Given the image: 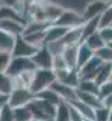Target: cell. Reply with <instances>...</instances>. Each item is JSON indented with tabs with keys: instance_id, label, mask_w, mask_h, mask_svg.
Instances as JSON below:
<instances>
[{
	"instance_id": "obj_1",
	"label": "cell",
	"mask_w": 112,
	"mask_h": 121,
	"mask_svg": "<svg viewBox=\"0 0 112 121\" xmlns=\"http://www.w3.org/2000/svg\"><path fill=\"white\" fill-rule=\"evenodd\" d=\"M55 80L56 76L52 69H34L31 85H29V91L35 96L39 91L49 89Z\"/></svg>"
},
{
	"instance_id": "obj_2",
	"label": "cell",
	"mask_w": 112,
	"mask_h": 121,
	"mask_svg": "<svg viewBox=\"0 0 112 121\" xmlns=\"http://www.w3.org/2000/svg\"><path fill=\"white\" fill-rule=\"evenodd\" d=\"M53 26L57 27H63L66 30L70 28H76V27H81L84 24V18L81 17V13H77L76 10H70V9H64L62 11V14L59 16V18L55 23H52Z\"/></svg>"
},
{
	"instance_id": "obj_3",
	"label": "cell",
	"mask_w": 112,
	"mask_h": 121,
	"mask_svg": "<svg viewBox=\"0 0 112 121\" xmlns=\"http://www.w3.org/2000/svg\"><path fill=\"white\" fill-rule=\"evenodd\" d=\"M34 99V94L29 91V89H23V87H14L13 90L8 93V100L7 104L11 108L16 107H23L27 106L28 103Z\"/></svg>"
},
{
	"instance_id": "obj_4",
	"label": "cell",
	"mask_w": 112,
	"mask_h": 121,
	"mask_svg": "<svg viewBox=\"0 0 112 121\" xmlns=\"http://www.w3.org/2000/svg\"><path fill=\"white\" fill-rule=\"evenodd\" d=\"M34 69H35V66L29 58H11L7 69H6V73L10 78H14V76H18L24 72H29Z\"/></svg>"
},
{
	"instance_id": "obj_5",
	"label": "cell",
	"mask_w": 112,
	"mask_h": 121,
	"mask_svg": "<svg viewBox=\"0 0 112 121\" xmlns=\"http://www.w3.org/2000/svg\"><path fill=\"white\" fill-rule=\"evenodd\" d=\"M52 58L53 55L49 52V49L45 45H42L35 51V54L29 59L34 63L35 69H52Z\"/></svg>"
},
{
	"instance_id": "obj_6",
	"label": "cell",
	"mask_w": 112,
	"mask_h": 121,
	"mask_svg": "<svg viewBox=\"0 0 112 121\" xmlns=\"http://www.w3.org/2000/svg\"><path fill=\"white\" fill-rule=\"evenodd\" d=\"M109 7H112V6H111V1H108V0H94L90 4L85 6L84 11L81 13V17L84 18V21L95 18V17H100Z\"/></svg>"
},
{
	"instance_id": "obj_7",
	"label": "cell",
	"mask_w": 112,
	"mask_h": 121,
	"mask_svg": "<svg viewBox=\"0 0 112 121\" xmlns=\"http://www.w3.org/2000/svg\"><path fill=\"white\" fill-rule=\"evenodd\" d=\"M36 49L38 48L32 47L21 35H17L16 41H14V47L11 49V56L13 58H31Z\"/></svg>"
},
{
	"instance_id": "obj_8",
	"label": "cell",
	"mask_w": 112,
	"mask_h": 121,
	"mask_svg": "<svg viewBox=\"0 0 112 121\" xmlns=\"http://www.w3.org/2000/svg\"><path fill=\"white\" fill-rule=\"evenodd\" d=\"M55 76H56V80L69 86V87H73L76 89L79 82H80V76H79V72L77 69H62V70H57L55 72Z\"/></svg>"
},
{
	"instance_id": "obj_9",
	"label": "cell",
	"mask_w": 112,
	"mask_h": 121,
	"mask_svg": "<svg viewBox=\"0 0 112 121\" xmlns=\"http://www.w3.org/2000/svg\"><path fill=\"white\" fill-rule=\"evenodd\" d=\"M101 65H102L101 60L98 59L97 56H92L87 63H84L81 68L77 69L80 79H92L94 80V76H95V73H97V70H98V68Z\"/></svg>"
},
{
	"instance_id": "obj_10",
	"label": "cell",
	"mask_w": 112,
	"mask_h": 121,
	"mask_svg": "<svg viewBox=\"0 0 112 121\" xmlns=\"http://www.w3.org/2000/svg\"><path fill=\"white\" fill-rule=\"evenodd\" d=\"M49 89H52L64 103H70V101H73L76 99V93H74V89L73 87H69V86L57 82V80H55L52 83V86Z\"/></svg>"
},
{
	"instance_id": "obj_11",
	"label": "cell",
	"mask_w": 112,
	"mask_h": 121,
	"mask_svg": "<svg viewBox=\"0 0 112 121\" xmlns=\"http://www.w3.org/2000/svg\"><path fill=\"white\" fill-rule=\"evenodd\" d=\"M74 93H76V100L84 103L85 106L91 107L92 110L98 108V107H102L101 106V100L97 94H92V93H85V91H80L77 89H74Z\"/></svg>"
},
{
	"instance_id": "obj_12",
	"label": "cell",
	"mask_w": 112,
	"mask_h": 121,
	"mask_svg": "<svg viewBox=\"0 0 112 121\" xmlns=\"http://www.w3.org/2000/svg\"><path fill=\"white\" fill-rule=\"evenodd\" d=\"M77 48L79 44H72V45H66L62 51V58L64 60L66 66L69 69H76V59H77Z\"/></svg>"
},
{
	"instance_id": "obj_13",
	"label": "cell",
	"mask_w": 112,
	"mask_h": 121,
	"mask_svg": "<svg viewBox=\"0 0 112 121\" xmlns=\"http://www.w3.org/2000/svg\"><path fill=\"white\" fill-rule=\"evenodd\" d=\"M24 26L25 24L14 21V20H0V30L10 34V35H13V37L21 35L23 30H24Z\"/></svg>"
},
{
	"instance_id": "obj_14",
	"label": "cell",
	"mask_w": 112,
	"mask_h": 121,
	"mask_svg": "<svg viewBox=\"0 0 112 121\" xmlns=\"http://www.w3.org/2000/svg\"><path fill=\"white\" fill-rule=\"evenodd\" d=\"M66 28L63 27H57L51 24L46 30H45V37H44V45L46 44H51V42H56V41H60L62 37L66 34Z\"/></svg>"
},
{
	"instance_id": "obj_15",
	"label": "cell",
	"mask_w": 112,
	"mask_h": 121,
	"mask_svg": "<svg viewBox=\"0 0 112 121\" xmlns=\"http://www.w3.org/2000/svg\"><path fill=\"white\" fill-rule=\"evenodd\" d=\"M42 9H44V13H45V20L51 24L55 23L59 18V16L62 14V11L64 10L62 6H59L56 3H44Z\"/></svg>"
},
{
	"instance_id": "obj_16",
	"label": "cell",
	"mask_w": 112,
	"mask_h": 121,
	"mask_svg": "<svg viewBox=\"0 0 112 121\" xmlns=\"http://www.w3.org/2000/svg\"><path fill=\"white\" fill-rule=\"evenodd\" d=\"M0 20H14V21L27 24L24 16L18 10L11 9V7H7V6H0Z\"/></svg>"
},
{
	"instance_id": "obj_17",
	"label": "cell",
	"mask_w": 112,
	"mask_h": 121,
	"mask_svg": "<svg viewBox=\"0 0 112 121\" xmlns=\"http://www.w3.org/2000/svg\"><path fill=\"white\" fill-rule=\"evenodd\" d=\"M94 56V51L90 49L84 42L79 44V48H77V59H76V69L81 68L84 63H87L88 60Z\"/></svg>"
},
{
	"instance_id": "obj_18",
	"label": "cell",
	"mask_w": 112,
	"mask_h": 121,
	"mask_svg": "<svg viewBox=\"0 0 112 121\" xmlns=\"http://www.w3.org/2000/svg\"><path fill=\"white\" fill-rule=\"evenodd\" d=\"M80 42H81V27H76V28L67 30L66 34L60 39V44L63 47L72 45V44H80Z\"/></svg>"
},
{
	"instance_id": "obj_19",
	"label": "cell",
	"mask_w": 112,
	"mask_h": 121,
	"mask_svg": "<svg viewBox=\"0 0 112 121\" xmlns=\"http://www.w3.org/2000/svg\"><path fill=\"white\" fill-rule=\"evenodd\" d=\"M111 75H112L111 62H109V63H102V65L98 68V70H97V73H95V76H94V82L100 86L101 83H104V82H107V80H111Z\"/></svg>"
},
{
	"instance_id": "obj_20",
	"label": "cell",
	"mask_w": 112,
	"mask_h": 121,
	"mask_svg": "<svg viewBox=\"0 0 112 121\" xmlns=\"http://www.w3.org/2000/svg\"><path fill=\"white\" fill-rule=\"evenodd\" d=\"M51 26V23L48 21H28L24 26V30L21 35H29V34H35V32H42Z\"/></svg>"
},
{
	"instance_id": "obj_21",
	"label": "cell",
	"mask_w": 112,
	"mask_h": 121,
	"mask_svg": "<svg viewBox=\"0 0 112 121\" xmlns=\"http://www.w3.org/2000/svg\"><path fill=\"white\" fill-rule=\"evenodd\" d=\"M34 97H36V99H39V100H44V101H46V103H51V104H53L56 107H57L60 103H63V100H62L52 89H45V90L36 93Z\"/></svg>"
},
{
	"instance_id": "obj_22",
	"label": "cell",
	"mask_w": 112,
	"mask_h": 121,
	"mask_svg": "<svg viewBox=\"0 0 112 121\" xmlns=\"http://www.w3.org/2000/svg\"><path fill=\"white\" fill-rule=\"evenodd\" d=\"M97 31H98V17L84 21V24L81 26V42Z\"/></svg>"
},
{
	"instance_id": "obj_23",
	"label": "cell",
	"mask_w": 112,
	"mask_h": 121,
	"mask_svg": "<svg viewBox=\"0 0 112 121\" xmlns=\"http://www.w3.org/2000/svg\"><path fill=\"white\" fill-rule=\"evenodd\" d=\"M67 104H70L72 107H74L81 116H83L84 120H92L94 118V110L91 108V107H88V106H85L84 103L81 101H79V100H73V101H70V103H67Z\"/></svg>"
},
{
	"instance_id": "obj_24",
	"label": "cell",
	"mask_w": 112,
	"mask_h": 121,
	"mask_svg": "<svg viewBox=\"0 0 112 121\" xmlns=\"http://www.w3.org/2000/svg\"><path fill=\"white\" fill-rule=\"evenodd\" d=\"M76 89L80 91H85V93L97 94L98 93V85L92 79H80V82H79V85H77Z\"/></svg>"
},
{
	"instance_id": "obj_25",
	"label": "cell",
	"mask_w": 112,
	"mask_h": 121,
	"mask_svg": "<svg viewBox=\"0 0 112 121\" xmlns=\"http://www.w3.org/2000/svg\"><path fill=\"white\" fill-rule=\"evenodd\" d=\"M14 41H16V37H13V35L0 30V49L1 51L11 52V49L14 47Z\"/></svg>"
},
{
	"instance_id": "obj_26",
	"label": "cell",
	"mask_w": 112,
	"mask_h": 121,
	"mask_svg": "<svg viewBox=\"0 0 112 121\" xmlns=\"http://www.w3.org/2000/svg\"><path fill=\"white\" fill-rule=\"evenodd\" d=\"M94 56H97L102 63H109L112 60V47L111 45H104L100 49L94 52Z\"/></svg>"
},
{
	"instance_id": "obj_27",
	"label": "cell",
	"mask_w": 112,
	"mask_h": 121,
	"mask_svg": "<svg viewBox=\"0 0 112 121\" xmlns=\"http://www.w3.org/2000/svg\"><path fill=\"white\" fill-rule=\"evenodd\" d=\"M13 116H14V121H32L31 113L27 106L13 108Z\"/></svg>"
},
{
	"instance_id": "obj_28",
	"label": "cell",
	"mask_w": 112,
	"mask_h": 121,
	"mask_svg": "<svg viewBox=\"0 0 112 121\" xmlns=\"http://www.w3.org/2000/svg\"><path fill=\"white\" fill-rule=\"evenodd\" d=\"M53 121H70V117H69V104L63 101V103H60L56 107Z\"/></svg>"
},
{
	"instance_id": "obj_29",
	"label": "cell",
	"mask_w": 112,
	"mask_h": 121,
	"mask_svg": "<svg viewBox=\"0 0 112 121\" xmlns=\"http://www.w3.org/2000/svg\"><path fill=\"white\" fill-rule=\"evenodd\" d=\"M83 42L87 45V47H88V48H90V49H92L94 52H95L97 49H100L101 47H104V45H105V44L102 42V39L100 38L98 32H94L92 35H90L88 38H85Z\"/></svg>"
},
{
	"instance_id": "obj_30",
	"label": "cell",
	"mask_w": 112,
	"mask_h": 121,
	"mask_svg": "<svg viewBox=\"0 0 112 121\" xmlns=\"http://www.w3.org/2000/svg\"><path fill=\"white\" fill-rule=\"evenodd\" d=\"M11 90H13V79L6 72H0V93L8 94Z\"/></svg>"
},
{
	"instance_id": "obj_31",
	"label": "cell",
	"mask_w": 112,
	"mask_h": 121,
	"mask_svg": "<svg viewBox=\"0 0 112 121\" xmlns=\"http://www.w3.org/2000/svg\"><path fill=\"white\" fill-rule=\"evenodd\" d=\"M27 42H29L32 47L39 48L44 45V37H45V31L42 32H35V34H29V35H21Z\"/></svg>"
},
{
	"instance_id": "obj_32",
	"label": "cell",
	"mask_w": 112,
	"mask_h": 121,
	"mask_svg": "<svg viewBox=\"0 0 112 121\" xmlns=\"http://www.w3.org/2000/svg\"><path fill=\"white\" fill-rule=\"evenodd\" d=\"M112 110L105 107H98L94 110V118L92 121H111Z\"/></svg>"
},
{
	"instance_id": "obj_33",
	"label": "cell",
	"mask_w": 112,
	"mask_h": 121,
	"mask_svg": "<svg viewBox=\"0 0 112 121\" xmlns=\"http://www.w3.org/2000/svg\"><path fill=\"white\" fill-rule=\"evenodd\" d=\"M112 27V7L107 9L100 17H98V28Z\"/></svg>"
},
{
	"instance_id": "obj_34",
	"label": "cell",
	"mask_w": 112,
	"mask_h": 121,
	"mask_svg": "<svg viewBox=\"0 0 112 121\" xmlns=\"http://www.w3.org/2000/svg\"><path fill=\"white\" fill-rule=\"evenodd\" d=\"M111 94H112V80H107V82H104V83H101V85L98 86V93H97V96L100 97V100L104 99V97H108V96H111Z\"/></svg>"
},
{
	"instance_id": "obj_35",
	"label": "cell",
	"mask_w": 112,
	"mask_h": 121,
	"mask_svg": "<svg viewBox=\"0 0 112 121\" xmlns=\"http://www.w3.org/2000/svg\"><path fill=\"white\" fill-rule=\"evenodd\" d=\"M98 35L102 39V42L105 45H111L112 44V27H104V28H98Z\"/></svg>"
},
{
	"instance_id": "obj_36",
	"label": "cell",
	"mask_w": 112,
	"mask_h": 121,
	"mask_svg": "<svg viewBox=\"0 0 112 121\" xmlns=\"http://www.w3.org/2000/svg\"><path fill=\"white\" fill-rule=\"evenodd\" d=\"M11 52H7V51H1L0 49V72H6L10 60H11Z\"/></svg>"
},
{
	"instance_id": "obj_37",
	"label": "cell",
	"mask_w": 112,
	"mask_h": 121,
	"mask_svg": "<svg viewBox=\"0 0 112 121\" xmlns=\"http://www.w3.org/2000/svg\"><path fill=\"white\" fill-rule=\"evenodd\" d=\"M0 121H14V116H13V108L6 104L1 110H0Z\"/></svg>"
},
{
	"instance_id": "obj_38",
	"label": "cell",
	"mask_w": 112,
	"mask_h": 121,
	"mask_svg": "<svg viewBox=\"0 0 112 121\" xmlns=\"http://www.w3.org/2000/svg\"><path fill=\"white\" fill-rule=\"evenodd\" d=\"M0 3H1V6H7V7L16 9V10H18L23 14V1L21 0H0Z\"/></svg>"
},
{
	"instance_id": "obj_39",
	"label": "cell",
	"mask_w": 112,
	"mask_h": 121,
	"mask_svg": "<svg viewBox=\"0 0 112 121\" xmlns=\"http://www.w3.org/2000/svg\"><path fill=\"white\" fill-rule=\"evenodd\" d=\"M69 117H70V121H84L83 116L70 104H69Z\"/></svg>"
},
{
	"instance_id": "obj_40",
	"label": "cell",
	"mask_w": 112,
	"mask_h": 121,
	"mask_svg": "<svg viewBox=\"0 0 112 121\" xmlns=\"http://www.w3.org/2000/svg\"><path fill=\"white\" fill-rule=\"evenodd\" d=\"M101 106H102V107H105V108L112 110V94H111V96H108V97L101 99Z\"/></svg>"
},
{
	"instance_id": "obj_41",
	"label": "cell",
	"mask_w": 112,
	"mask_h": 121,
	"mask_svg": "<svg viewBox=\"0 0 112 121\" xmlns=\"http://www.w3.org/2000/svg\"><path fill=\"white\" fill-rule=\"evenodd\" d=\"M7 100H8V94H3V93H0V110L7 104Z\"/></svg>"
},
{
	"instance_id": "obj_42",
	"label": "cell",
	"mask_w": 112,
	"mask_h": 121,
	"mask_svg": "<svg viewBox=\"0 0 112 121\" xmlns=\"http://www.w3.org/2000/svg\"><path fill=\"white\" fill-rule=\"evenodd\" d=\"M34 3H38V4H44V3H48V0H34Z\"/></svg>"
},
{
	"instance_id": "obj_43",
	"label": "cell",
	"mask_w": 112,
	"mask_h": 121,
	"mask_svg": "<svg viewBox=\"0 0 112 121\" xmlns=\"http://www.w3.org/2000/svg\"><path fill=\"white\" fill-rule=\"evenodd\" d=\"M32 121H48V120H32Z\"/></svg>"
},
{
	"instance_id": "obj_44",
	"label": "cell",
	"mask_w": 112,
	"mask_h": 121,
	"mask_svg": "<svg viewBox=\"0 0 112 121\" xmlns=\"http://www.w3.org/2000/svg\"><path fill=\"white\" fill-rule=\"evenodd\" d=\"M84 121H92V120H84Z\"/></svg>"
},
{
	"instance_id": "obj_45",
	"label": "cell",
	"mask_w": 112,
	"mask_h": 121,
	"mask_svg": "<svg viewBox=\"0 0 112 121\" xmlns=\"http://www.w3.org/2000/svg\"><path fill=\"white\" fill-rule=\"evenodd\" d=\"M108 1H111V0H108Z\"/></svg>"
}]
</instances>
